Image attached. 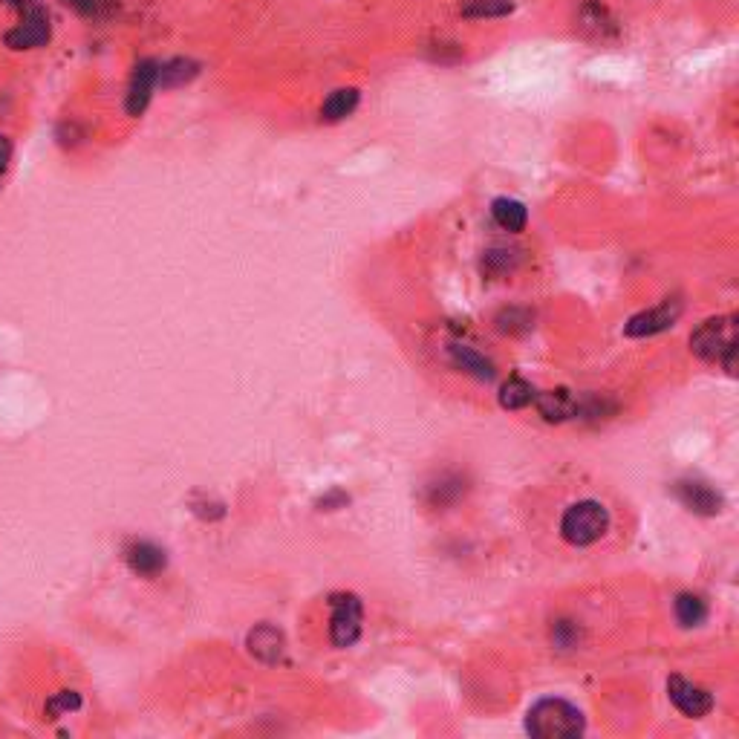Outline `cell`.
Returning a JSON list of instances; mask_svg holds the SVG:
<instances>
[{
	"label": "cell",
	"mask_w": 739,
	"mask_h": 739,
	"mask_svg": "<svg viewBox=\"0 0 739 739\" xmlns=\"http://www.w3.org/2000/svg\"><path fill=\"white\" fill-rule=\"evenodd\" d=\"M156 87H159V61H151V58L139 61V64L133 67V76H130L128 87V102H125L130 116H142V113H145V107L151 102Z\"/></svg>",
	"instance_id": "cell-6"
},
{
	"label": "cell",
	"mask_w": 739,
	"mask_h": 739,
	"mask_svg": "<svg viewBox=\"0 0 739 739\" xmlns=\"http://www.w3.org/2000/svg\"><path fill=\"white\" fill-rule=\"evenodd\" d=\"M514 9L511 0H462L459 12L465 18H503Z\"/></svg>",
	"instance_id": "cell-19"
},
{
	"label": "cell",
	"mask_w": 739,
	"mask_h": 739,
	"mask_svg": "<svg viewBox=\"0 0 739 739\" xmlns=\"http://www.w3.org/2000/svg\"><path fill=\"white\" fill-rule=\"evenodd\" d=\"M78 708H81V696L73 693V690H61L47 702V714L52 719H58L61 714H70V711H78Z\"/></svg>",
	"instance_id": "cell-23"
},
{
	"label": "cell",
	"mask_w": 739,
	"mask_h": 739,
	"mask_svg": "<svg viewBox=\"0 0 739 739\" xmlns=\"http://www.w3.org/2000/svg\"><path fill=\"white\" fill-rule=\"evenodd\" d=\"M514 263H517V252H509V249H491L483 257L485 272L491 275H506L514 269Z\"/></svg>",
	"instance_id": "cell-22"
},
{
	"label": "cell",
	"mask_w": 739,
	"mask_h": 739,
	"mask_svg": "<svg viewBox=\"0 0 739 739\" xmlns=\"http://www.w3.org/2000/svg\"><path fill=\"white\" fill-rule=\"evenodd\" d=\"M197 64L191 58H171L159 64V87H179L197 76Z\"/></svg>",
	"instance_id": "cell-16"
},
{
	"label": "cell",
	"mask_w": 739,
	"mask_h": 739,
	"mask_svg": "<svg viewBox=\"0 0 739 739\" xmlns=\"http://www.w3.org/2000/svg\"><path fill=\"white\" fill-rule=\"evenodd\" d=\"M690 350L705 361L725 364L728 373H734L737 361V318H711L690 335Z\"/></svg>",
	"instance_id": "cell-2"
},
{
	"label": "cell",
	"mask_w": 739,
	"mask_h": 739,
	"mask_svg": "<svg viewBox=\"0 0 739 739\" xmlns=\"http://www.w3.org/2000/svg\"><path fill=\"white\" fill-rule=\"evenodd\" d=\"M491 214H494V223H497L503 231H511V234L523 231L526 229V223H529L526 205L517 203V200H509V197L494 200V203H491Z\"/></svg>",
	"instance_id": "cell-12"
},
{
	"label": "cell",
	"mask_w": 739,
	"mask_h": 739,
	"mask_svg": "<svg viewBox=\"0 0 739 739\" xmlns=\"http://www.w3.org/2000/svg\"><path fill=\"white\" fill-rule=\"evenodd\" d=\"M249 650L263 662H278L283 653V636L275 627H257L249 633Z\"/></svg>",
	"instance_id": "cell-13"
},
{
	"label": "cell",
	"mask_w": 739,
	"mask_h": 739,
	"mask_svg": "<svg viewBox=\"0 0 739 739\" xmlns=\"http://www.w3.org/2000/svg\"><path fill=\"white\" fill-rule=\"evenodd\" d=\"M9 162H12V145H9V139L0 133V185H3V179L9 174Z\"/></svg>",
	"instance_id": "cell-25"
},
{
	"label": "cell",
	"mask_w": 739,
	"mask_h": 739,
	"mask_svg": "<svg viewBox=\"0 0 739 739\" xmlns=\"http://www.w3.org/2000/svg\"><path fill=\"white\" fill-rule=\"evenodd\" d=\"M679 315H682V304H679V301H664V304L653 306V309H647V312H638V315H633L624 332H627V335H633V338H641V335H656V332L673 327Z\"/></svg>",
	"instance_id": "cell-8"
},
{
	"label": "cell",
	"mask_w": 739,
	"mask_h": 739,
	"mask_svg": "<svg viewBox=\"0 0 739 739\" xmlns=\"http://www.w3.org/2000/svg\"><path fill=\"white\" fill-rule=\"evenodd\" d=\"M332 644L353 647L361 636V601L356 595H332Z\"/></svg>",
	"instance_id": "cell-5"
},
{
	"label": "cell",
	"mask_w": 739,
	"mask_h": 739,
	"mask_svg": "<svg viewBox=\"0 0 739 739\" xmlns=\"http://www.w3.org/2000/svg\"><path fill=\"white\" fill-rule=\"evenodd\" d=\"M705 615H708V607H705V601H702L699 595H679V598H676V618H679L682 627H696V624H702Z\"/></svg>",
	"instance_id": "cell-21"
},
{
	"label": "cell",
	"mask_w": 739,
	"mask_h": 739,
	"mask_svg": "<svg viewBox=\"0 0 739 739\" xmlns=\"http://www.w3.org/2000/svg\"><path fill=\"white\" fill-rule=\"evenodd\" d=\"M70 9H76L81 18L107 21L119 12V0H64Z\"/></svg>",
	"instance_id": "cell-20"
},
{
	"label": "cell",
	"mask_w": 739,
	"mask_h": 739,
	"mask_svg": "<svg viewBox=\"0 0 739 739\" xmlns=\"http://www.w3.org/2000/svg\"><path fill=\"white\" fill-rule=\"evenodd\" d=\"M535 402L546 422H563L569 416H578V399L569 390H546L535 396Z\"/></svg>",
	"instance_id": "cell-11"
},
{
	"label": "cell",
	"mask_w": 739,
	"mask_h": 739,
	"mask_svg": "<svg viewBox=\"0 0 739 739\" xmlns=\"http://www.w3.org/2000/svg\"><path fill=\"white\" fill-rule=\"evenodd\" d=\"M555 644L561 647V650H569V647H575V641H578V627L575 624H569V621H561V624H555Z\"/></svg>",
	"instance_id": "cell-24"
},
{
	"label": "cell",
	"mask_w": 739,
	"mask_h": 739,
	"mask_svg": "<svg viewBox=\"0 0 739 739\" xmlns=\"http://www.w3.org/2000/svg\"><path fill=\"white\" fill-rule=\"evenodd\" d=\"M50 35V12L41 3H35L32 9H26L21 15V21L3 35V44L9 50H38L50 41Z\"/></svg>",
	"instance_id": "cell-4"
},
{
	"label": "cell",
	"mask_w": 739,
	"mask_h": 739,
	"mask_svg": "<svg viewBox=\"0 0 739 739\" xmlns=\"http://www.w3.org/2000/svg\"><path fill=\"white\" fill-rule=\"evenodd\" d=\"M607 529H610V511L595 500L569 506L561 520V535L572 546H589L607 535Z\"/></svg>",
	"instance_id": "cell-3"
},
{
	"label": "cell",
	"mask_w": 739,
	"mask_h": 739,
	"mask_svg": "<svg viewBox=\"0 0 739 739\" xmlns=\"http://www.w3.org/2000/svg\"><path fill=\"white\" fill-rule=\"evenodd\" d=\"M581 26L589 29L592 35H598V38H607V35L615 32V21H612L610 9L604 3H598V0H587L581 6Z\"/></svg>",
	"instance_id": "cell-15"
},
{
	"label": "cell",
	"mask_w": 739,
	"mask_h": 739,
	"mask_svg": "<svg viewBox=\"0 0 739 739\" xmlns=\"http://www.w3.org/2000/svg\"><path fill=\"white\" fill-rule=\"evenodd\" d=\"M676 494L696 514H719L722 511V497L705 483H690V480H685V483L676 485Z\"/></svg>",
	"instance_id": "cell-10"
},
{
	"label": "cell",
	"mask_w": 739,
	"mask_h": 739,
	"mask_svg": "<svg viewBox=\"0 0 739 739\" xmlns=\"http://www.w3.org/2000/svg\"><path fill=\"white\" fill-rule=\"evenodd\" d=\"M535 402V387L523 379H509L500 390V405L509 410H523Z\"/></svg>",
	"instance_id": "cell-18"
},
{
	"label": "cell",
	"mask_w": 739,
	"mask_h": 739,
	"mask_svg": "<svg viewBox=\"0 0 739 739\" xmlns=\"http://www.w3.org/2000/svg\"><path fill=\"white\" fill-rule=\"evenodd\" d=\"M667 693H670L673 705L685 716H693V719L711 714V708H714V696L705 688H699V685H693L688 679H682V676H670Z\"/></svg>",
	"instance_id": "cell-7"
},
{
	"label": "cell",
	"mask_w": 739,
	"mask_h": 739,
	"mask_svg": "<svg viewBox=\"0 0 739 739\" xmlns=\"http://www.w3.org/2000/svg\"><path fill=\"white\" fill-rule=\"evenodd\" d=\"M125 561L128 566L136 572V575H159L162 569H165V552L159 549V546H153L148 540H139V543H130L128 549H125Z\"/></svg>",
	"instance_id": "cell-9"
},
{
	"label": "cell",
	"mask_w": 739,
	"mask_h": 739,
	"mask_svg": "<svg viewBox=\"0 0 739 739\" xmlns=\"http://www.w3.org/2000/svg\"><path fill=\"white\" fill-rule=\"evenodd\" d=\"M356 107H358V90H353V87H341V90L330 93V99L324 102V107H321V119H324V122H341V119L353 116Z\"/></svg>",
	"instance_id": "cell-14"
},
{
	"label": "cell",
	"mask_w": 739,
	"mask_h": 739,
	"mask_svg": "<svg viewBox=\"0 0 739 739\" xmlns=\"http://www.w3.org/2000/svg\"><path fill=\"white\" fill-rule=\"evenodd\" d=\"M451 361H454L457 367H462L465 373L477 376L480 382H491V379H494L491 361H485L483 356H477V353L468 350V347H451Z\"/></svg>",
	"instance_id": "cell-17"
},
{
	"label": "cell",
	"mask_w": 739,
	"mask_h": 739,
	"mask_svg": "<svg viewBox=\"0 0 739 739\" xmlns=\"http://www.w3.org/2000/svg\"><path fill=\"white\" fill-rule=\"evenodd\" d=\"M0 3H3V6H12L15 12H21V15H24L26 9H32L38 0H0Z\"/></svg>",
	"instance_id": "cell-26"
},
{
	"label": "cell",
	"mask_w": 739,
	"mask_h": 739,
	"mask_svg": "<svg viewBox=\"0 0 739 739\" xmlns=\"http://www.w3.org/2000/svg\"><path fill=\"white\" fill-rule=\"evenodd\" d=\"M526 728L540 739H572L584 734V714L563 699H543L529 711Z\"/></svg>",
	"instance_id": "cell-1"
}]
</instances>
